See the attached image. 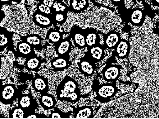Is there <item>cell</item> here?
I'll return each instance as SVG.
<instances>
[{
    "instance_id": "obj_27",
    "label": "cell",
    "mask_w": 159,
    "mask_h": 119,
    "mask_svg": "<svg viewBox=\"0 0 159 119\" xmlns=\"http://www.w3.org/2000/svg\"><path fill=\"white\" fill-rule=\"evenodd\" d=\"M67 12H52V16L55 24L62 25L66 22L67 18Z\"/></svg>"
},
{
    "instance_id": "obj_29",
    "label": "cell",
    "mask_w": 159,
    "mask_h": 119,
    "mask_svg": "<svg viewBox=\"0 0 159 119\" xmlns=\"http://www.w3.org/2000/svg\"><path fill=\"white\" fill-rule=\"evenodd\" d=\"M37 10L39 12L46 13V14L52 15V9L48 6L45 5L43 3L39 2L37 7Z\"/></svg>"
},
{
    "instance_id": "obj_19",
    "label": "cell",
    "mask_w": 159,
    "mask_h": 119,
    "mask_svg": "<svg viewBox=\"0 0 159 119\" xmlns=\"http://www.w3.org/2000/svg\"><path fill=\"white\" fill-rule=\"evenodd\" d=\"M84 31L86 47L87 48L100 43L101 38L97 30L94 28H87L84 29Z\"/></svg>"
},
{
    "instance_id": "obj_36",
    "label": "cell",
    "mask_w": 159,
    "mask_h": 119,
    "mask_svg": "<svg viewBox=\"0 0 159 119\" xmlns=\"http://www.w3.org/2000/svg\"><path fill=\"white\" fill-rule=\"evenodd\" d=\"M90 1L93 2H95L96 1H101V0H90Z\"/></svg>"
},
{
    "instance_id": "obj_21",
    "label": "cell",
    "mask_w": 159,
    "mask_h": 119,
    "mask_svg": "<svg viewBox=\"0 0 159 119\" xmlns=\"http://www.w3.org/2000/svg\"><path fill=\"white\" fill-rule=\"evenodd\" d=\"M23 41L28 43L37 50L42 49V38L39 35L33 34L21 37Z\"/></svg>"
},
{
    "instance_id": "obj_4",
    "label": "cell",
    "mask_w": 159,
    "mask_h": 119,
    "mask_svg": "<svg viewBox=\"0 0 159 119\" xmlns=\"http://www.w3.org/2000/svg\"><path fill=\"white\" fill-rule=\"evenodd\" d=\"M18 106L25 113L27 118L35 112L39 107L36 100L31 94H21L18 98Z\"/></svg>"
},
{
    "instance_id": "obj_18",
    "label": "cell",
    "mask_w": 159,
    "mask_h": 119,
    "mask_svg": "<svg viewBox=\"0 0 159 119\" xmlns=\"http://www.w3.org/2000/svg\"><path fill=\"white\" fill-rule=\"evenodd\" d=\"M115 53L118 58L124 59L129 56L130 51V45L129 41L121 39L115 48Z\"/></svg>"
},
{
    "instance_id": "obj_17",
    "label": "cell",
    "mask_w": 159,
    "mask_h": 119,
    "mask_svg": "<svg viewBox=\"0 0 159 119\" xmlns=\"http://www.w3.org/2000/svg\"><path fill=\"white\" fill-rule=\"evenodd\" d=\"M43 63V61L41 56L38 55L35 53L26 59L24 65L28 71L38 72Z\"/></svg>"
},
{
    "instance_id": "obj_1",
    "label": "cell",
    "mask_w": 159,
    "mask_h": 119,
    "mask_svg": "<svg viewBox=\"0 0 159 119\" xmlns=\"http://www.w3.org/2000/svg\"><path fill=\"white\" fill-rule=\"evenodd\" d=\"M56 96L61 102L66 101L75 104L81 98L79 85L75 79L66 75L56 88Z\"/></svg>"
},
{
    "instance_id": "obj_3",
    "label": "cell",
    "mask_w": 159,
    "mask_h": 119,
    "mask_svg": "<svg viewBox=\"0 0 159 119\" xmlns=\"http://www.w3.org/2000/svg\"><path fill=\"white\" fill-rule=\"evenodd\" d=\"M124 20L131 23L133 26L141 27L145 22L146 13L140 8L126 9L121 15Z\"/></svg>"
},
{
    "instance_id": "obj_24",
    "label": "cell",
    "mask_w": 159,
    "mask_h": 119,
    "mask_svg": "<svg viewBox=\"0 0 159 119\" xmlns=\"http://www.w3.org/2000/svg\"><path fill=\"white\" fill-rule=\"evenodd\" d=\"M46 37L49 43L55 46L63 39L62 32L53 28L49 30L47 33Z\"/></svg>"
},
{
    "instance_id": "obj_33",
    "label": "cell",
    "mask_w": 159,
    "mask_h": 119,
    "mask_svg": "<svg viewBox=\"0 0 159 119\" xmlns=\"http://www.w3.org/2000/svg\"><path fill=\"white\" fill-rule=\"evenodd\" d=\"M1 4L2 5L9 4L12 3V2H16L17 3H20L21 2L22 0H0Z\"/></svg>"
},
{
    "instance_id": "obj_25",
    "label": "cell",
    "mask_w": 159,
    "mask_h": 119,
    "mask_svg": "<svg viewBox=\"0 0 159 119\" xmlns=\"http://www.w3.org/2000/svg\"><path fill=\"white\" fill-rule=\"evenodd\" d=\"M8 116L10 118H27L25 113L19 106L15 107L10 110Z\"/></svg>"
},
{
    "instance_id": "obj_23",
    "label": "cell",
    "mask_w": 159,
    "mask_h": 119,
    "mask_svg": "<svg viewBox=\"0 0 159 119\" xmlns=\"http://www.w3.org/2000/svg\"><path fill=\"white\" fill-rule=\"evenodd\" d=\"M75 118H92L94 117L93 110L90 106H83L78 107L74 110Z\"/></svg>"
},
{
    "instance_id": "obj_37",
    "label": "cell",
    "mask_w": 159,
    "mask_h": 119,
    "mask_svg": "<svg viewBox=\"0 0 159 119\" xmlns=\"http://www.w3.org/2000/svg\"><path fill=\"white\" fill-rule=\"evenodd\" d=\"M37 1H38V2H43V0H36Z\"/></svg>"
},
{
    "instance_id": "obj_13",
    "label": "cell",
    "mask_w": 159,
    "mask_h": 119,
    "mask_svg": "<svg viewBox=\"0 0 159 119\" xmlns=\"http://www.w3.org/2000/svg\"><path fill=\"white\" fill-rule=\"evenodd\" d=\"M70 56H59L52 60L50 65L55 71H63L67 70L71 65Z\"/></svg>"
},
{
    "instance_id": "obj_5",
    "label": "cell",
    "mask_w": 159,
    "mask_h": 119,
    "mask_svg": "<svg viewBox=\"0 0 159 119\" xmlns=\"http://www.w3.org/2000/svg\"><path fill=\"white\" fill-rule=\"evenodd\" d=\"M2 96L1 102L3 105H12L14 100L18 98L22 93L19 89L16 88L13 84L3 85L2 88Z\"/></svg>"
},
{
    "instance_id": "obj_9",
    "label": "cell",
    "mask_w": 159,
    "mask_h": 119,
    "mask_svg": "<svg viewBox=\"0 0 159 119\" xmlns=\"http://www.w3.org/2000/svg\"><path fill=\"white\" fill-rule=\"evenodd\" d=\"M33 21L38 26L47 28L55 24L52 15L48 14L37 10L33 15Z\"/></svg>"
},
{
    "instance_id": "obj_16",
    "label": "cell",
    "mask_w": 159,
    "mask_h": 119,
    "mask_svg": "<svg viewBox=\"0 0 159 119\" xmlns=\"http://www.w3.org/2000/svg\"><path fill=\"white\" fill-rule=\"evenodd\" d=\"M55 51L59 56H70L72 50V43L70 36L55 45Z\"/></svg>"
},
{
    "instance_id": "obj_2",
    "label": "cell",
    "mask_w": 159,
    "mask_h": 119,
    "mask_svg": "<svg viewBox=\"0 0 159 119\" xmlns=\"http://www.w3.org/2000/svg\"><path fill=\"white\" fill-rule=\"evenodd\" d=\"M118 88L115 83H107L99 85L96 89V100L102 103L108 102L115 96Z\"/></svg>"
},
{
    "instance_id": "obj_6",
    "label": "cell",
    "mask_w": 159,
    "mask_h": 119,
    "mask_svg": "<svg viewBox=\"0 0 159 119\" xmlns=\"http://www.w3.org/2000/svg\"><path fill=\"white\" fill-rule=\"evenodd\" d=\"M70 36L76 48L82 49L87 47L84 29H82L79 26H74L70 30Z\"/></svg>"
},
{
    "instance_id": "obj_28",
    "label": "cell",
    "mask_w": 159,
    "mask_h": 119,
    "mask_svg": "<svg viewBox=\"0 0 159 119\" xmlns=\"http://www.w3.org/2000/svg\"><path fill=\"white\" fill-rule=\"evenodd\" d=\"M52 12H67L68 13L69 7L61 0H57L53 6Z\"/></svg>"
},
{
    "instance_id": "obj_34",
    "label": "cell",
    "mask_w": 159,
    "mask_h": 119,
    "mask_svg": "<svg viewBox=\"0 0 159 119\" xmlns=\"http://www.w3.org/2000/svg\"><path fill=\"white\" fill-rule=\"evenodd\" d=\"M154 33L159 36V21L156 23L155 28H154Z\"/></svg>"
},
{
    "instance_id": "obj_35",
    "label": "cell",
    "mask_w": 159,
    "mask_h": 119,
    "mask_svg": "<svg viewBox=\"0 0 159 119\" xmlns=\"http://www.w3.org/2000/svg\"><path fill=\"white\" fill-rule=\"evenodd\" d=\"M152 3L154 6L159 7V0H152Z\"/></svg>"
},
{
    "instance_id": "obj_20",
    "label": "cell",
    "mask_w": 159,
    "mask_h": 119,
    "mask_svg": "<svg viewBox=\"0 0 159 119\" xmlns=\"http://www.w3.org/2000/svg\"><path fill=\"white\" fill-rule=\"evenodd\" d=\"M39 101L42 107L46 110H52L55 107L57 103L55 97L48 93L42 94Z\"/></svg>"
},
{
    "instance_id": "obj_10",
    "label": "cell",
    "mask_w": 159,
    "mask_h": 119,
    "mask_svg": "<svg viewBox=\"0 0 159 119\" xmlns=\"http://www.w3.org/2000/svg\"><path fill=\"white\" fill-rule=\"evenodd\" d=\"M79 70L85 76L89 77L94 74L96 64L87 56L84 55L78 62Z\"/></svg>"
},
{
    "instance_id": "obj_15",
    "label": "cell",
    "mask_w": 159,
    "mask_h": 119,
    "mask_svg": "<svg viewBox=\"0 0 159 119\" xmlns=\"http://www.w3.org/2000/svg\"><path fill=\"white\" fill-rule=\"evenodd\" d=\"M103 38V45L105 48L108 49H114L121 39L120 33L115 31H111L105 34Z\"/></svg>"
},
{
    "instance_id": "obj_14",
    "label": "cell",
    "mask_w": 159,
    "mask_h": 119,
    "mask_svg": "<svg viewBox=\"0 0 159 119\" xmlns=\"http://www.w3.org/2000/svg\"><path fill=\"white\" fill-rule=\"evenodd\" d=\"M35 54L34 48L25 42L20 41L17 45L16 49L14 52L16 58H26Z\"/></svg>"
},
{
    "instance_id": "obj_22",
    "label": "cell",
    "mask_w": 159,
    "mask_h": 119,
    "mask_svg": "<svg viewBox=\"0 0 159 119\" xmlns=\"http://www.w3.org/2000/svg\"><path fill=\"white\" fill-rule=\"evenodd\" d=\"M89 7L88 0H70L69 11L74 13H80L86 10Z\"/></svg>"
},
{
    "instance_id": "obj_7",
    "label": "cell",
    "mask_w": 159,
    "mask_h": 119,
    "mask_svg": "<svg viewBox=\"0 0 159 119\" xmlns=\"http://www.w3.org/2000/svg\"><path fill=\"white\" fill-rule=\"evenodd\" d=\"M5 28L1 27L0 32V52H2L6 48L8 50L13 52L14 50V46L13 40V34Z\"/></svg>"
},
{
    "instance_id": "obj_30",
    "label": "cell",
    "mask_w": 159,
    "mask_h": 119,
    "mask_svg": "<svg viewBox=\"0 0 159 119\" xmlns=\"http://www.w3.org/2000/svg\"><path fill=\"white\" fill-rule=\"evenodd\" d=\"M125 0H110L113 5L118 7V8L125 6Z\"/></svg>"
},
{
    "instance_id": "obj_12",
    "label": "cell",
    "mask_w": 159,
    "mask_h": 119,
    "mask_svg": "<svg viewBox=\"0 0 159 119\" xmlns=\"http://www.w3.org/2000/svg\"><path fill=\"white\" fill-rule=\"evenodd\" d=\"M32 83L33 88L36 92L42 94L49 92L48 80L43 75L37 74L32 80Z\"/></svg>"
},
{
    "instance_id": "obj_11",
    "label": "cell",
    "mask_w": 159,
    "mask_h": 119,
    "mask_svg": "<svg viewBox=\"0 0 159 119\" xmlns=\"http://www.w3.org/2000/svg\"><path fill=\"white\" fill-rule=\"evenodd\" d=\"M105 48L104 46L100 43L95 45L87 48V51L85 55L96 64L104 59L105 55Z\"/></svg>"
},
{
    "instance_id": "obj_8",
    "label": "cell",
    "mask_w": 159,
    "mask_h": 119,
    "mask_svg": "<svg viewBox=\"0 0 159 119\" xmlns=\"http://www.w3.org/2000/svg\"><path fill=\"white\" fill-rule=\"evenodd\" d=\"M121 66L117 64L108 65L105 67L102 72V76L105 81L115 82L119 78Z\"/></svg>"
},
{
    "instance_id": "obj_26",
    "label": "cell",
    "mask_w": 159,
    "mask_h": 119,
    "mask_svg": "<svg viewBox=\"0 0 159 119\" xmlns=\"http://www.w3.org/2000/svg\"><path fill=\"white\" fill-rule=\"evenodd\" d=\"M72 112L69 111L67 112H64L58 108L56 107L53 110H52L49 114V118H68L71 115Z\"/></svg>"
},
{
    "instance_id": "obj_32",
    "label": "cell",
    "mask_w": 159,
    "mask_h": 119,
    "mask_svg": "<svg viewBox=\"0 0 159 119\" xmlns=\"http://www.w3.org/2000/svg\"><path fill=\"white\" fill-rule=\"evenodd\" d=\"M56 2L57 0H43L40 3H43L44 5L50 7V8H52Z\"/></svg>"
},
{
    "instance_id": "obj_31",
    "label": "cell",
    "mask_w": 159,
    "mask_h": 119,
    "mask_svg": "<svg viewBox=\"0 0 159 119\" xmlns=\"http://www.w3.org/2000/svg\"><path fill=\"white\" fill-rule=\"evenodd\" d=\"M48 118V116H47L45 114H38L35 112L33 115L30 116L28 118Z\"/></svg>"
}]
</instances>
